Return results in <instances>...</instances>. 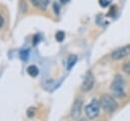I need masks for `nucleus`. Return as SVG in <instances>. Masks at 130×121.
<instances>
[{"mask_svg":"<svg viewBox=\"0 0 130 121\" xmlns=\"http://www.w3.org/2000/svg\"><path fill=\"white\" fill-rule=\"evenodd\" d=\"M30 1L35 5V7L41 10H45L49 5V0H30Z\"/></svg>","mask_w":130,"mask_h":121,"instance_id":"obj_7","label":"nucleus"},{"mask_svg":"<svg viewBox=\"0 0 130 121\" xmlns=\"http://www.w3.org/2000/svg\"><path fill=\"white\" fill-rule=\"evenodd\" d=\"M35 114H36V108L30 107V108H28V109H27V111H26V115H27V117L31 118Z\"/></svg>","mask_w":130,"mask_h":121,"instance_id":"obj_13","label":"nucleus"},{"mask_svg":"<svg viewBox=\"0 0 130 121\" xmlns=\"http://www.w3.org/2000/svg\"><path fill=\"white\" fill-rule=\"evenodd\" d=\"M100 104L101 106L103 107V109L105 111H108V112H114L117 107H118V104L117 102L114 100V98L110 95H104L102 98H101V101H100Z\"/></svg>","mask_w":130,"mask_h":121,"instance_id":"obj_2","label":"nucleus"},{"mask_svg":"<svg viewBox=\"0 0 130 121\" xmlns=\"http://www.w3.org/2000/svg\"><path fill=\"white\" fill-rule=\"evenodd\" d=\"M123 70H124V72L130 74V60H128V61H126V62L124 63V65H123Z\"/></svg>","mask_w":130,"mask_h":121,"instance_id":"obj_12","label":"nucleus"},{"mask_svg":"<svg viewBox=\"0 0 130 121\" xmlns=\"http://www.w3.org/2000/svg\"><path fill=\"white\" fill-rule=\"evenodd\" d=\"M61 1V3H63V4H65V3H67L69 0H60Z\"/></svg>","mask_w":130,"mask_h":121,"instance_id":"obj_17","label":"nucleus"},{"mask_svg":"<svg viewBox=\"0 0 130 121\" xmlns=\"http://www.w3.org/2000/svg\"><path fill=\"white\" fill-rule=\"evenodd\" d=\"M27 73L31 77H36L39 74V68L36 65H30V66L27 67Z\"/></svg>","mask_w":130,"mask_h":121,"instance_id":"obj_9","label":"nucleus"},{"mask_svg":"<svg viewBox=\"0 0 130 121\" xmlns=\"http://www.w3.org/2000/svg\"><path fill=\"white\" fill-rule=\"evenodd\" d=\"M76 61H77V56H75V55H70V56L68 57V59H67V62H66V68H67V70H70V69L75 65Z\"/></svg>","mask_w":130,"mask_h":121,"instance_id":"obj_8","label":"nucleus"},{"mask_svg":"<svg viewBox=\"0 0 130 121\" xmlns=\"http://www.w3.org/2000/svg\"><path fill=\"white\" fill-rule=\"evenodd\" d=\"M40 40H41V39H40V36H39V35H36L35 38H34V45H37Z\"/></svg>","mask_w":130,"mask_h":121,"instance_id":"obj_15","label":"nucleus"},{"mask_svg":"<svg viewBox=\"0 0 130 121\" xmlns=\"http://www.w3.org/2000/svg\"><path fill=\"white\" fill-rule=\"evenodd\" d=\"M93 84H94V76L90 71H87L85 76H84L83 82L81 84V90L82 92H89L93 87Z\"/></svg>","mask_w":130,"mask_h":121,"instance_id":"obj_4","label":"nucleus"},{"mask_svg":"<svg viewBox=\"0 0 130 121\" xmlns=\"http://www.w3.org/2000/svg\"><path fill=\"white\" fill-rule=\"evenodd\" d=\"M81 109H82V101L78 99L75 100V102L73 103L72 109H71V117L75 120L79 119L81 115Z\"/></svg>","mask_w":130,"mask_h":121,"instance_id":"obj_6","label":"nucleus"},{"mask_svg":"<svg viewBox=\"0 0 130 121\" xmlns=\"http://www.w3.org/2000/svg\"><path fill=\"white\" fill-rule=\"evenodd\" d=\"M111 90L117 98H121L125 95V80L121 74H116L111 84Z\"/></svg>","mask_w":130,"mask_h":121,"instance_id":"obj_1","label":"nucleus"},{"mask_svg":"<svg viewBox=\"0 0 130 121\" xmlns=\"http://www.w3.org/2000/svg\"><path fill=\"white\" fill-rule=\"evenodd\" d=\"M3 23H4V19H3V17L0 15V27H2Z\"/></svg>","mask_w":130,"mask_h":121,"instance_id":"obj_16","label":"nucleus"},{"mask_svg":"<svg viewBox=\"0 0 130 121\" xmlns=\"http://www.w3.org/2000/svg\"><path fill=\"white\" fill-rule=\"evenodd\" d=\"M129 54H130V45H125V46H123L121 48L116 49L112 53V58L114 60H120L122 58H125Z\"/></svg>","mask_w":130,"mask_h":121,"instance_id":"obj_5","label":"nucleus"},{"mask_svg":"<svg viewBox=\"0 0 130 121\" xmlns=\"http://www.w3.org/2000/svg\"><path fill=\"white\" fill-rule=\"evenodd\" d=\"M29 52H28V50H22V51H20V59L22 60V61H26L27 59H28V56H29V54H28Z\"/></svg>","mask_w":130,"mask_h":121,"instance_id":"obj_11","label":"nucleus"},{"mask_svg":"<svg viewBox=\"0 0 130 121\" xmlns=\"http://www.w3.org/2000/svg\"><path fill=\"white\" fill-rule=\"evenodd\" d=\"M100 101H98L96 99H93L86 107H85V115L87 118L89 119H94L95 117L99 116L100 114Z\"/></svg>","mask_w":130,"mask_h":121,"instance_id":"obj_3","label":"nucleus"},{"mask_svg":"<svg viewBox=\"0 0 130 121\" xmlns=\"http://www.w3.org/2000/svg\"><path fill=\"white\" fill-rule=\"evenodd\" d=\"M99 3H100V5L102 6V7H107L109 4H110V1L109 0H99Z\"/></svg>","mask_w":130,"mask_h":121,"instance_id":"obj_14","label":"nucleus"},{"mask_svg":"<svg viewBox=\"0 0 130 121\" xmlns=\"http://www.w3.org/2000/svg\"><path fill=\"white\" fill-rule=\"evenodd\" d=\"M55 38H56V41H57V42H62V41L64 40V38H65L64 32H62V31L57 32L56 35H55Z\"/></svg>","mask_w":130,"mask_h":121,"instance_id":"obj_10","label":"nucleus"}]
</instances>
